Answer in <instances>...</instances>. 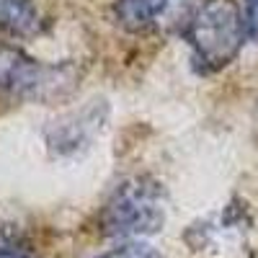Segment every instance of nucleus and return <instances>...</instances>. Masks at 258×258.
<instances>
[{"instance_id":"1","label":"nucleus","mask_w":258,"mask_h":258,"mask_svg":"<svg viewBox=\"0 0 258 258\" xmlns=\"http://www.w3.org/2000/svg\"><path fill=\"white\" fill-rule=\"evenodd\" d=\"M186 39L194 49V59L207 73L222 70L238 57L245 29L243 16L232 0H207L197 8L186 26Z\"/></svg>"},{"instance_id":"2","label":"nucleus","mask_w":258,"mask_h":258,"mask_svg":"<svg viewBox=\"0 0 258 258\" xmlns=\"http://www.w3.org/2000/svg\"><path fill=\"white\" fill-rule=\"evenodd\" d=\"M165 222V197L158 181L153 178H129L101 212V227L109 235H150L158 232Z\"/></svg>"},{"instance_id":"3","label":"nucleus","mask_w":258,"mask_h":258,"mask_svg":"<svg viewBox=\"0 0 258 258\" xmlns=\"http://www.w3.org/2000/svg\"><path fill=\"white\" fill-rule=\"evenodd\" d=\"M57 78H59L57 70H49L44 64H36L34 59L18 54V52H3L0 54V88L41 96L47 88H54Z\"/></svg>"},{"instance_id":"4","label":"nucleus","mask_w":258,"mask_h":258,"mask_svg":"<svg viewBox=\"0 0 258 258\" xmlns=\"http://www.w3.org/2000/svg\"><path fill=\"white\" fill-rule=\"evenodd\" d=\"M181 3L183 0H116L114 16L126 31H145L160 24V18Z\"/></svg>"},{"instance_id":"5","label":"nucleus","mask_w":258,"mask_h":258,"mask_svg":"<svg viewBox=\"0 0 258 258\" xmlns=\"http://www.w3.org/2000/svg\"><path fill=\"white\" fill-rule=\"evenodd\" d=\"M41 26L39 11L31 0H0V29L8 34L29 36L36 34Z\"/></svg>"},{"instance_id":"6","label":"nucleus","mask_w":258,"mask_h":258,"mask_svg":"<svg viewBox=\"0 0 258 258\" xmlns=\"http://www.w3.org/2000/svg\"><path fill=\"white\" fill-rule=\"evenodd\" d=\"M0 258H31L29 245L13 225L0 222Z\"/></svg>"},{"instance_id":"7","label":"nucleus","mask_w":258,"mask_h":258,"mask_svg":"<svg viewBox=\"0 0 258 258\" xmlns=\"http://www.w3.org/2000/svg\"><path fill=\"white\" fill-rule=\"evenodd\" d=\"M101 258H160V253H155L153 248H147V245L132 243V245H121L116 250H109V253L101 255Z\"/></svg>"},{"instance_id":"8","label":"nucleus","mask_w":258,"mask_h":258,"mask_svg":"<svg viewBox=\"0 0 258 258\" xmlns=\"http://www.w3.org/2000/svg\"><path fill=\"white\" fill-rule=\"evenodd\" d=\"M243 29L248 39H258V0H245L243 3Z\"/></svg>"}]
</instances>
